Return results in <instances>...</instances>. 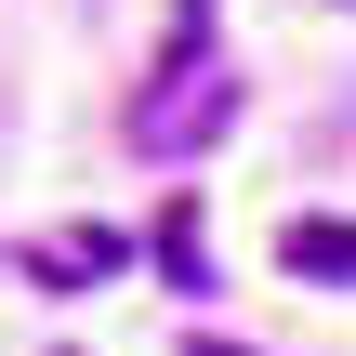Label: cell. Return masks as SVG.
Wrapping results in <instances>:
<instances>
[{"mask_svg": "<svg viewBox=\"0 0 356 356\" xmlns=\"http://www.w3.org/2000/svg\"><path fill=\"white\" fill-rule=\"evenodd\" d=\"M106 264H132V238H119V225H66V238H40V251H26V277H40V291H92Z\"/></svg>", "mask_w": 356, "mask_h": 356, "instance_id": "obj_2", "label": "cell"}, {"mask_svg": "<svg viewBox=\"0 0 356 356\" xmlns=\"http://www.w3.org/2000/svg\"><path fill=\"white\" fill-rule=\"evenodd\" d=\"M238 119V66H211V0H185V26H172V66L132 92V145L159 159V172H185L211 132Z\"/></svg>", "mask_w": 356, "mask_h": 356, "instance_id": "obj_1", "label": "cell"}, {"mask_svg": "<svg viewBox=\"0 0 356 356\" xmlns=\"http://www.w3.org/2000/svg\"><path fill=\"white\" fill-rule=\"evenodd\" d=\"M277 264L317 277V291H356V225H343V211H304V225L277 238Z\"/></svg>", "mask_w": 356, "mask_h": 356, "instance_id": "obj_3", "label": "cell"}, {"mask_svg": "<svg viewBox=\"0 0 356 356\" xmlns=\"http://www.w3.org/2000/svg\"><path fill=\"white\" fill-rule=\"evenodd\" d=\"M185 356H251V343H185Z\"/></svg>", "mask_w": 356, "mask_h": 356, "instance_id": "obj_5", "label": "cell"}, {"mask_svg": "<svg viewBox=\"0 0 356 356\" xmlns=\"http://www.w3.org/2000/svg\"><path fill=\"white\" fill-rule=\"evenodd\" d=\"M159 291H211V251H198V198H159V238H145Z\"/></svg>", "mask_w": 356, "mask_h": 356, "instance_id": "obj_4", "label": "cell"}]
</instances>
